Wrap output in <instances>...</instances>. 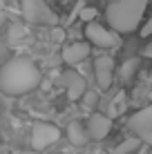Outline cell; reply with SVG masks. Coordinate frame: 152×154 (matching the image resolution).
Wrapping results in <instances>:
<instances>
[{
	"instance_id": "6da1fadb",
	"label": "cell",
	"mask_w": 152,
	"mask_h": 154,
	"mask_svg": "<svg viewBox=\"0 0 152 154\" xmlns=\"http://www.w3.org/2000/svg\"><path fill=\"white\" fill-rule=\"evenodd\" d=\"M40 83V69L31 58L16 56L9 63H5L0 69V89L9 96L27 94Z\"/></svg>"
},
{
	"instance_id": "7a4b0ae2",
	"label": "cell",
	"mask_w": 152,
	"mask_h": 154,
	"mask_svg": "<svg viewBox=\"0 0 152 154\" xmlns=\"http://www.w3.org/2000/svg\"><path fill=\"white\" fill-rule=\"evenodd\" d=\"M148 9V0H114L107 5L105 18L114 31H134L143 20V14Z\"/></svg>"
},
{
	"instance_id": "3957f363",
	"label": "cell",
	"mask_w": 152,
	"mask_h": 154,
	"mask_svg": "<svg viewBox=\"0 0 152 154\" xmlns=\"http://www.w3.org/2000/svg\"><path fill=\"white\" fill-rule=\"evenodd\" d=\"M20 9H23V16L27 18V23L31 25L54 27L58 23V16L49 9V5L45 0H20Z\"/></svg>"
},
{
	"instance_id": "277c9868",
	"label": "cell",
	"mask_w": 152,
	"mask_h": 154,
	"mask_svg": "<svg viewBox=\"0 0 152 154\" xmlns=\"http://www.w3.org/2000/svg\"><path fill=\"white\" fill-rule=\"evenodd\" d=\"M128 125L134 132V139H139L141 143H152V107L150 105L134 112L130 116Z\"/></svg>"
},
{
	"instance_id": "5b68a950",
	"label": "cell",
	"mask_w": 152,
	"mask_h": 154,
	"mask_svg": "<svg viewBox=\"0 0 152 154\" xmlns=\"http://www.w3.org/2000/svg\"><path fill=\"white\" fill-rule=\"evenodd\" d=\"M58 139H60V130L51 123H36L31 127V147L36 152L54 145Z\"/></svg>"
},
{
	"instance_id": "8992f818",
	"label": "cell",
	"mask_w": 152,
	"mask_h": 154,
	"mask_svg": "<svg viewBox=\"0 0 152 154\" xmlns=\"http://www.w3.org/2000/svg\"><path fill=\"white\" fill-rule=\"evenodd\" d=\"M85 36H87V40H90L92 45H96V47H119L121 45V38H119L116 31H110L98 23H87Z\"/></svg>"
},
{
	"instance_id": "52a82bcc",
	"label": "cell",
	"mask_w": 152,
	"mask_h": 154,
	"mask_svg": "<svg viewBox=\"0 0 152 154\" xmlns=\"http://www.w3.org/2000/svg\"><path fill=\"white\" fill-rule=\"evenodd\" d=\"M60 83H63V87L67 89V96H70L72 100H78V98L83 96V94L87 92V83H85V78H83L78 72H74V69L63 72V74H60Z\"/></svg>"
},
{
	"instance_id": "ba28073f",
	"label": "cell",
	"mask_w": 152,
	"mask_h": 154,
	"mask_svg": "<svg viewBox=\"0 0 152 154\" xmlns=\"http://www.w3.org/2000/svg\"><path fill=\"white\" fill-rule=\"evenodd\" d=\"M110 130H112V119H107L105 114H92L90 119H87V125H85L87 139L103 141L110 134Z\"/></svg>"
},
{
	"instance_id": "9c48e42d",
	"label": "cell",
	"mask_w": 152,
	"mask_h": 154,
	"mask_svg": "<svg viewBox=\"0 0 152 154\" xmlns=\"http://www.w3.org/2000/svg\"><path fill=\"white\" fill-rule=\"evenodd\" d=\"M94 76H96V83L101 89H107L112 85L114 78V60L110 56H98L94 60Z\"/></svg>"
},
{
	"instance_id": "30bf717a",
	"label": "cell",
	"mask_w": 152,
	"mask_h": 154,
	"mask_svg": "<svg viewBox=\"0 0 152 154\" xmlns=\"http://www.w3.org/2000/svg\"><path fill=\"white\" fill-rule=\"evenodd\" d=\"M87 56H90V45H87V42H72V45H67L65 49H63V60H65L67 65H78V63H83Z\"/></svg>"
},
{
	"instance_id": "8fae6325",
	"label": "cell",
	"mask_w": 152,
	"mask_h": 154,
	"mask_svg": "<svg viewBox=\"0 0 152 154\" xmlns=\"http://www.w3.org/2000/svg\"><path fill=\"white\" fill-rule=\"evenodd\" d=\"M67 141L72 143V145H76V147H83L87 141V132H85V127H83L78 121H72L70 125H67Z\"/></svg>"
},
{
	"instance_id": "7c38bea8",
	"label": "cell",
	"mask_w": 152,
	"mask_h": 154,
	"mask_svg": "<svg viewBox=\"0 0 152 154\" xmlns=\"http://www.w3.org/2000/svg\"><path fill=\"white\" fill-rule=\"evenodd\" d=\"M125 107H128V100H125V94L123 92H119L116 96H114L112 100H110V105H107V119H116V116H121L125 112Z\"/></svg>"
},
{
	"instance_id": "4fadbf2b",
	"label": "cell",
	"mask_w": 152,
	"mask_h": 154,
	"mask_svg": "<svg viewBox=\"0 0 152 154\" xmlns=\"http://www.w3.org/2000/svg\"><path fill=\"white\" fill-rule=\"evenodd\" d=\"M139 139H128V141H123L121 145H116V150H114V154H130V152H134L139 147Z\"/></svg>"
},
{
	"instance_id": "5bb4252c",
	"label": "cell",
	"mask_w": 152,
	"mask_h": 154,
	"mask_svg": "<svg viewBox=\"0 0 152 154\" xmlns=\"http://www.w3.org/2000/svg\"><path fill=\"white\" fill-rule=\"evenodd\" d=\"M137 67H139V60H137V58H130V60H125L123 67H121V78H123V81H128V78L132 76L134 72H137Z\"/></svg>"
},
{
	"instance_id": "9a60e30c",
	"label": "cell",
	"mask_w": 152,
	"mask_h": 154,
	"mask_svg": "<svg viewBox=\"0 0 152 154\" xmlns=\"http://www.w3.org/2000/svg\"><path fill=\"white\" fill-rule=\"evenodd\" d=\"M78 16H81V20H85V23H94V18H96V9H94V7H81Z\"/></svg>"
},
{
	"instance_id": "2e32d148",
	"label": "cell",
	"mask_w": 152,
	"mask_h": 154,
	"mask_svg": "<svg viewBox=\"0 0 152 154\" xmlns=\"http://www.w3.org/2000/svg\"><path fill=\"white\" fill-rule=\"evenodd\" d=\"M18 38H23V27L14 25V27H11V40H18Z\"/></svg>"
},
{
	"instance_id": "e0dca14e",
	"label": "cell",
	"mask_w": 152,
	"mask_h": 154,
	"mask_svg": "<svg viewBox=\"0 0 152 154\" xmlns=\"http://www.w3.org/2000/svg\"><path fill=\"white\" fill-rule=\"evenodd\" d=\"M150 31H152V20H145L143 29H141V36H143V38H148V36H150Z\"/></svg>"
},
{
	"instance_id": "ac0fdd59",
	"label": "cell",
	"mask_w": 152,
	"mask_h": 154,
	"mask_svg": "<svg viewBox=\"0 0 152 154\" xmlns=\"http://www.w3.org/2000/svg\"><path fill=\"white\" fill-rule=\"evenodd\" d=\"M81 98H85V103H87V107H92L94 105V100H96V94H90V92H85Z\"/></svg>"
},
{
	"instance_id": "d6986e66",
	"label": "cell",
	"mask_w": 152,
	"mask_h": 154,
	"mask_svg": "<svg viewBox=\"0 0 152 154\" xmlns=\"http://www.w3.org/2000/svg\"><path fill=\"white\" fill-rule=\"evenodd\" d=\"M20 154H40V152H36V150H27V152H20Z\"/></svg>"
},
{
	"instance_id": "ffe728a7",
	"label": "cell",
	"mask_w": 152,
	"mask_h": 154,
	"mask_svg": "<svg viewBox=\"0 0 152 154\" xmlns=\"http://www.w3.org/2000/svg\"><path fill=\"white\" fill-rule=\"evenodd\" d=\"M110 2H114V0H110Z\"/></svg>"
}]
</instances>
